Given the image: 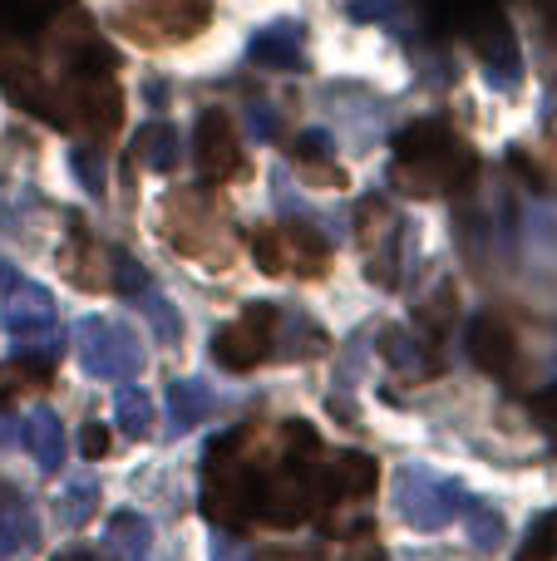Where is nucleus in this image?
<instances>
[{"label": "nucleus", "instance_id": "9", "mask_svg": "<svg viewBox=\"0 0 557 561\" xmlns=\"http://www.w3.org/2000/svg\"><path fill=\"white\" fill-rule=\"evenodd\" d=\"M326 473H331V503H361L380 483V468L371 454H341L336 463H326Z\"/></svg>", "mask_w": 557, "mask_h": 561}, {"label": "nucleus", "instance_id": "16", "mask_svg": "<svg viewBox=\"0 0 557 561\" xmlns=\"http://www.w3.org/2000/svg\"><path fill=\"white\" fill-rule=\"evenodd\" d=\"M49 5H55V0H0V35H10V39L30 35V30L49 15Z\"/></svg>", "mask_w": 557, "mask_h": 561}, {"label": "nucleus", "instance_id": "14", "mask_svg": "<svg viewBox=\"0 0 557 561\" xmlns=\"http://www.w3.org/2000/svg\"><path fill=\"white\" fill-rule=\"evenodd\" d=\"M138 163L154 168V173H168V168H178V134L173 124H148L144 134H138Z\"/></svg>", "mask_w": 557, "mask_h": 561}, {"label": "nucleus", "instance_id": "28", "mask_svg": "<svg viewBox=\"0 0 557 561\" xmlns=\"http://www.w3.org/2000/svg\"><path fill=\"white\" fill-rule=\"evenodd\" d=\"M213 561H252L232 537H213Z\"/></svg>", "mask_w": 557, "mask_h": 561}, {"label": "nucleus", "instance_id": "33", "mask_svg": "<svg viewBox=\"0 0 557 561\" xmlns=\"http://www.w3.org/2000/svg\"><path fill=\"white\" fill-rule=\"evenodd\" d=\"M548 39H557V0H553V15H548Z\"/></svg>", "mask_w": 557, "mask_h": 561}, {"label": "nucleus", "instance_id": "6", "mask_svg": "<svg viewBox=\"0 0 557 561\" xmlns=\"http://www.w3.org/2000/svg\"><path fill=\"white\" fill-rule=\"evenodd\" d=\"M197 168H203L207 183H232L247 173L227 108H203V118H197Z\"/></svg>", "mask_w": 557, "mask_h": 561}, {"label": "nucleus", "instance_id": "18", "mask_svg": "<svg viewBox=\"0 0 557 561\" xmlns=\"http://www.w3.org/2000/svg\"><path fill=\"white\" fill-rule=\"evenodd\" d=\"M114 414H118V424H124L128 438H144L148 424H154V404H148L144 389H118V394H114Z\"/></svg>", "mask_w": 557, "mask_h": 561}, {"label": "nucleus", "instance_id": "5", "mask_svg": "<svg viewBox=\"0 0 557 561\" xmlns=\"http://www.w3.org/2000/svg\"><path fill=\"white\" fill-rule=\"evenodd\" d=\"M59 99H65V108H75V124L89 128V134H114V128L124 124V89L114 84V75L69 79V84L59 89Z\"/></svg>", "mask_w": 557, "mask_h": 561}, {"label": "nucleus", "instance_id": "21", "mask_svg": "<svg viewBox=\"0 0 557 561\" xmlns=\"http://www.w3.org/2000/svg\"><path fill=\"white\" fill-rule=\"evenodd\" d=\"M469 542L484 547V552H493V547L503 542V517L489 513V507H474L469 513Z\"/></svg>", "mask_w": 557, "mask_h": 561}, {"label": "nucleus", "instance_id": "1", "mask_svg": "<svg viewBox=\"0 0 557 561\" xmlns=\"http://www.w3.org/2000/svg\"><path fill=\"white\" fill-rule=\"evenodd\" d=\"M479 163L444 124H414L395 138V187L410 197L464 193L474 183Z\"/></svg>", "mask_w": 557, "mask_h": 561}, {"label": "nucleus", "instance_id": "17", "mask_svg": "<svg viewBox=\"0 0 557 561\" xmlns=\"http://www.w3.org/2000/svg\"><path fill=\"white\" fill-rule=\"evenodd\" d=\"M252 59H262V65H302V49H296V25H276L266 30L262 39L252 45Z\"/></svg>", "mask_w": 557, "mask_h": 561}, {"label": "nucleus", "instance_id": "26", "mask_svg": "<svg viewBox=\"0 0 557 561\" xmlns=\"http://www.w3.org/2000/svg\"><path fill=\"white\" fill-rule=\"evenodd\" d=\"M533 419H538L548 434H557V385L553 389H543L538 399H533Z\"/></svg>", "mask_w": 557, "mask_h": 561}, {"label": "nucleus", "instance_id": "31", "mask_svg": "<svg viewBox=\"0 0 557 561\" xmlns=\"http://www.w3.org/2000/svg\"><path fill=\"white\" fill-rule=\"evenodd\" d=\"M55 561H99L94 552H79V547H69V552H59Z\"/></svg>", "mask_w": 557, "mask_h": 561}, {"label": "nucleus", "instance_id": "35", "mask_svg": "<svg viewBox=\"0 0 557 561\" xmlns=\"http://www.w3.org/2000/svg\"><path fill=\"white\" fill-rule=\"evenodd\" d=\"M10 280H15V276H10V266L0 262V286H10Z\"/></svg>", "mask_w": 557, "mask_h": 561}, {"label": "nucleus", "instance_id": "11", "mask_svg": "<svg viewBox=\"0 0 557 561\" xmlns=\"http://www.w3.org/2000/svg\"><path fill=\"white\" fill-rule=\"evenodd\" d=\"M282 242H286V262H292V272L302 280H321L326 272H331V247H326L311 227L286 222L282 227Z\"/></svg>", "mask_w": 557, "mask_h": 561}, {"label": "nucleus", "instance_id": "32", "mask_svg": "<svg viewBox=\"0 0 557 561\" xmlns=\"http://www.w3.org/2000/svg\"><path fill=\"white\" fill-rule=\"evenodd\" d=\"M548 187H557V144L548 148Z\"/></svg>", "mask_w": 557, "mask_h": 561}, {"label": "nucleus", "instance_id": "8", "mask_svg": "<svg viewBox=\"0 0 557 561\" xmlns=\"http://www.w3.org/2000/svg\"><path fill=\"white\" fill-rule=\"evenodd\" d=\"M469 359L489 375H509L513 359H519V340L499 316H479L469 325Z\"/></svg>", "mask_w": 557, "mask_h": 561}, {"label": "nucleus", "instance_id": "27", "mask_svg": "<svg viewBox=\"0 0 557 561\" xmlns=\"http://www.w3.org/2000/svg\"><path fill=\"white\" fill-rule=\"evenodd\" d=\"M79 454H84V458H104L109 454V428L84 424V434H79Z\"/></svg>", "mask_w": 557, "mask_h": 561}, {"label": "nucleus", "instance_id": "12", "mask_svg": "<svg viewBox=\"0 0 557 561\" xmlns=\"http://www.w3.org/2000/svg\"><path fill=\"white\" fill-rule=\"evenodd\" d=\"M25 444L30 454H35V463L45 468V473H55L59 463H65V428H59L55 414H35L25 424Z\"/></svg>", "mask_w": 557, "mask_h": 561}, {"label": "nucleus", "instance_id": "23", "mask_svg": "<svg viewBox=\"0 0 557 561\" xmlns=\"http://www.w3.org/2000/svg\"><path fill=\"white\" fill-rule=\"evenodd\" d=\"M296 163L311 168V163H331V134H302L296 138Z\"/></svg>", "mask_w": 557, "mask_h": 561}, {"label": "nucleus", "instance_id": "3", "mask_svg": "<svg viewBox=\"0 0 557 561\" xmlns=\"http://www.w3.org/2000/svg\"><path fill=\"white\" fill-rule=\"evenodd\" d=\"M272 335H276V306L252 300L232 325H223L213 335V355H217V365L223 369L247 375V369H257L266 355H272Z\"/></svg>", "mask_w": 557, "mask_h": 561}, {"label": "nucleus", "instance_id": "2", "mask_svg": "<svg viewBox=\"0 0 557 561\" xmlns=\"http://www.w3.org/2000/svg\"><path fill=\"white\" fill-rule=\"evenodd\" d=\"M213 20V0H134L114 15V30L144 49H168L193 39Z\"/></svg>", "mask_w": 557, "mask_h": 561}, {"label": "nucleus", "instance_id": "34", "mask_svg": "<svg viewBox=\"0 0 557 561\" xmlns=\"http://www.w3.org/2000/svg\"><path fill=\"white\" fill-rule=\"evenodd\" d=\"M257 561H292V557H286V552H262Z\"/></svg>", "mask_w": 557, "mask_h": 561}, {"label": "nucleus", "instance_id": "20", "mask_svg": "<svg viewBox=\"0 0 557 561\" xmlns=\"http://www.w3.org/2000/svg\"><path fill=\"white\" fill-rule=\"evenodd\" d=\"M168 409H173V424H178V428L197 424V414L207 409V389L193 385V379H183V385L168 389Z\"/></svg>", "mask_w": 557, "mask_h": 561}, {"label": "nucleus", "instance_id": "22", "mask_svg": "<svg viewBox=\"0 0 557 561\" xmlns=\"http://www.w3.org/2000/svg\"><path fill=\"white\" fill-rule=\"evenodd\" d=\"M94 503H99V488H94V483H75V488L65 493V503H59V517L79 527L89 513H94Z\"/></svg>", "mask_w": 557, "mask_h": 561}, {"label": "nucleus", "instance_id": "4", "mask_svg": "<svg viewBox=\"0 0 557 561\" xmlns=\"http://www.w3.org/2000/svg\"><path fill=\"white\" fill-rule=\"evenodd\" d=\"M459 507H464L459 483H450V478H430V473H405L400 513L410 517L420 533H440V527H450Z\"/></svg>", "mask_w": 557, "mask_h": 561}, {"label": "nucleus", "instance_id": "7", "mask_svg": "<svg viewBox=\"0 0 557 561\" xmlns=\"http://www.w3.org/2000/svg\"><path fill=\"white\" fill-rule=\"evenodd\" d=\"M79 359H84V369H94V375H138V365H144V355L134 350V335L128 330H114L104 325V320H84L79 325Z\"/></svg>", "mask_w": 557, "mask_h": 561}, {"label": "nucleus", "instance_id": "19", "mask_svg": "<svg viewBox=\"0 0 557 561\" xmlns=\"http://www.w3.org/2000/svg\"><path fill=\"white\" fill-rule=\"evenodd\" d=\"M252 256H257V272L266 276H286L292 262H286V242H282V227H262L252 237Z\"/></svg>", "mask_w": 557, "mask_h": 561}, {"label": "nucleus", "instance_id": "30", "mask_svg": "<svg viewBox=\"0 0 557 561\" xmlns=\"http://www.w3.org/2000/svg\"><path fill=\"white\" fill-rule=\"evenodd\" d=\"M385 10V0H361V5H355V15H380Z\"/></svg>", "mask_w": 557, "mask_h": 561}, {"label": "nucleus", "instance_id": "25", "mask_svg": "<svg viewBox=\"0 0 557 561\" xmlns=\"http://www.w3.org/2000/svg\"><path fill=\"white\" fill-rule=\"evenodd\" d=\"M75 173L79 178H84V187H89V193H104V168H99V158L94 153H75Z\"/></svg>", "mask_w": 557, "mask_h": 561}, {"label": "nucleus", "instance_id": "10", "mask_svg": "<svg viewBox=\"0 0 557 561\" xmlns=\"http://www.w3.org/2000/svg\"><path fill=\"white\" fill-rule=\"evenodd\" d=\"M49 320H55V306H49V296L39 286H15V296L0 306V325H5L10 335H20V340L39 335Z\"/></svg>", "mask_w": 557, "mask_h": 561}, {"label": "nucleus", "instance_id": "15", "mask_svg": "<svg viewBox=\"0 0 557 561\" xmlns=\"http://www.w3.org/2000/svg\"><path fill=\"white\" fill-rule=\"evenodd\" d=\"M45 385H49L45 359H10V365H0V404H10L20 389H45Z\"/></svg>", "mask_w": 557, "mask_h": 561}, {"label": "nucleus", "instance_id": "24", "mask_svg": "<svg viewBox=\"0 0 557 561\" xmlns=\"http://www.w3.org/2000/svg\"><path fill=\"white\" fill-rule=\"evenodd\" d=\"M114 286H118V290H144V286H148V276L138 272V262H134L128 252L114 256Z\"/></svg>", "mask_w": 557, "mask_h": 561}, {"label": "nucleus", "instance_id": "29", "mask_svg": "<svg viewBox=\"0 0 557 561\" xmlns=\"http://www.w3.org/2000/svg\"><path fill=\"white\" fill-rule=\"evenodd\" d=\"M154 325H163V335H168V340L178 335V316L168 310V300H154Z\"/></svg>", "mask_w": 557, "mask_h": 561}, {"label": "nucleus", "instance_id": "13", "mask_svg": "<svg viewBox=\"0 0 557 561\" xmlns=\"http://www.w3.org/2000/svg\"><path fill=\"white\" fill-rule=\"evenodd\" d=\"M148 542H154V533H148V523L138 513L109 517V547H114L124 561H148Z\"/></svg>", "mask_w": 557, "mask_h": 561}]
</instances>
